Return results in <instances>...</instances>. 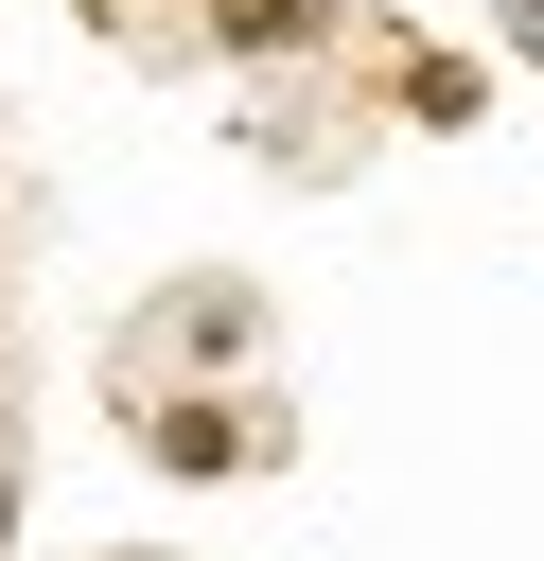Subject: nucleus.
<instances>
[{"mask_svg":"<svg viewBox=\"0 0 544 561\" xmlns=\"http://www.w3.org/2000/svg\"><path fill=\"white\" fill-rule=\"evenodd\" d=\"M228 456H246L228 403H158V473H228Z\"/></svg>","mask_w":544,"mask_h":561,"instance_id":"f257e3e1","label":"nucleus"},{"mask_svg":"<svg viewBox=\"0 0 544 561\" xmlns=\"http://www.w3.org/2000/svg\"><path fill=\"white\" fill-rule=\"evenodd\" d=\"M316 35V0H228V53H298Z\"/></svg>","mask_w":544,"mask_h":561,"instance_id":"f03ea898","label":"nucleus"},{"mask_svg":"<svg viewBox=\"0 0 544 561\" xmlns=\"http://www.w3.org/2000/svg\"><path fill=\"white\" fill-rule=\"evenodd\" d=\"M526 18H544V0H526Z\"/></svg>","mask_w":544,"mask_h":561,"instance_id":"7ed1b4c3","label":"nucleus"}]
</instances>
